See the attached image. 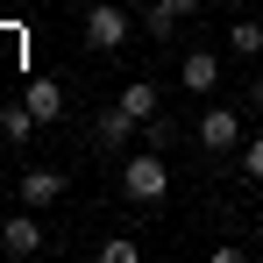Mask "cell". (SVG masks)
<instances>
[{"mask_svg": "<svg viewBox=\"0 0 263 263\" xmlns=\"http://www.w3.org/2000/svg\"><path fill=\"white\" fill-rule=\"evenodd\" d=\"M199 142L220 149V157H242L249 128H242V114H235V107H206V114H199Z\"/></svg>", "mask_w": 263, "mask_h": 263, "instance_id": "277c9868", "label": "cell"}, {"mask_svg": "<svg viewBox=\"0 0 263 263\" xmlns=\"http://www.w3.org/2000/svg\"><path fill=\"white\" fill-rule=\"evenodd\" d=\"M128 36H135L128 7H114V0H92V7H86V50L114 57V50H128Z\"/></svg>", "mask_w": 263, "mask_h": 263, "instance_id": "6da1fadb", "label": "cell"}, {"mask_svg": "<svg viewBox=\"0 0 263 263\" xmlns=\"http://www.w3.org/2000/svg\"><path fill=\"white\" fill-rule=\"evenodd\" d=\"M92 128H100V142H107V149H128L135 135H142V121H135L121 100H114V107H100V121H92Z\"/></svg>", "mask_w": 263, "mask_h": 263, "instance_id": "52a82bcc", "label": "cell"}, {"mask_svg": "<svg viewBox=\"0 0 263 263\" xmlns=\"http://www.w3.org/2000/svg\"><path fill=\"white\" fill-rule=\"evenodd\" d=\"M121 192H128L135 206H157V199L171 192V164H164L157 149H149V157H128V164H121Z\"/></svg>", "mask_w": 263, "mask_h": 263, "instance_id": "7a4b0ae2", "label": "cell"}, {"mask_svg": "<svg viewBox=\"0 0 263 263\" xmlns=\"http://www.w3.org/2000/svg\"><path fill=\"white\" fill-rule=\"evenodd\" d=\"M22 100H29V114H36V121H64V86H57V79H29Z\"/></svg>", "mask_w": 263, "mask_h": 263, "instance_id": "ba28073f", "label": "cell"}, {"mask_svg": "<svg viewBox=\"0 0 263 263\" xmlns=\"http://www.w3.org/2000/svg\"><path fill=\"white\" fill-rule=\"evenodd\" d=\"M36 128H43V121L29 114V100H0V142H29Z\"/></svg>", "mask_w": 263, "mask_h": 263, "instance_id": "9c48e42d", "label": "cell"}, {"mask_svg": "<svg viewBox=\"0 0 263 263\" xmlns=\"http://www.w3.org/2000/svg\"><path fill=\"white\" fill-rule=\"evenodd\" d=\"M100 263H142V249H135L128 235H107L100 242Z\"/></svg>", "mask_w": 263, "mask_h": 263, "instance_id": "4fadbf2b", "label": "cell"}, {"mask_svg": "<svg viewBox=\"0 0 263 263\" xmlns=\"http://www.w3.org/2000/svg\"><path fill=\"white\" fill-rule=\"evenodd\" d=\"M249 228H256V242H263V214H256V220H249Z\"/></svg>", "mask_w": 263, "mask_h": 263, "instance_id": "2e32d148", "label": "cell"}, {"mask_svg": "<svg viewBox=\"0 0 263 263\" xmlns=\"http://www.w3.org/2000/svg\"><path fill=\"white\" fill-rule=\"evenodd\" d=\"M228 50H235V57H256L263 50V22H235V29H228Z\"/></svg>", "mask_w": 263, "mask_h": 263, "instance_id": "7c38bea8", "label": "cell"}, {"mask_svg": "<svg viewBox=\"0 0 263 263\" xmlns=\"http://www.w3.org/2000/svg\"><path fill=\"white\" fill-rule=\"evenodd\" d=\"M192 7H199V0H157V7H149V36H157V43H171V29L192 14Z\"/></svg>", "mask_w": 263, "mask_h": 263, "instance_id": "8fae6325", "label": "cell"}, {"mask_svg": "<svg viewBox=\"0 0 263 263\" xmlns=\"http://www.w3.org/2000/svg\"><path fill=\"white\" fill-rule=\"evenodd\" d=\"M64 192H71V178H64V171H50V164L22 171V206H57Z\"/></svg>", "mask_w": 263, "mask_h": 263, "instance_id": "5b68a950", "label": "cell"}, {"mask_svg": "<svg viewBox=\"0 0 263 263\" xmlns=\"http://www.w3.org/2000/svg\"><path fill=\"white\" fill-rule=\"evenodd\" d=\"M43 249H50V235H43V220H36V206H29V214H7V220H0V256L29 263V256H43Z\"/></svg>", "mask_w": 263, "mask_h": 263, "instance_id": "3957f363", "label": "cell"}, {"mask_svg": "<svg viewBox=\"0 0 263 263\" xmlns=\"http://www.w3.org/2000/svg\"><path fill=\"white\" fill-rule=\"evenodd\" d=\"M114 100H121V107H128V114H135V121H149V114H157V107H164V92H157V86H149V79H128V86H121V92H114Z\"/></svg>", "mask_w": 263, "mask_h": 263, "instance_id": "30bf717a", "label": "cell"}, {"mask_svg": "<svg viewBox=\"0 0 263 263\" xmlns=\"http://www.w3.org/2000/svg\"><path fill=\"white\" fill-rule=\"evenodd\" d=\"M242 178H256V185H263V135L242 142Z\"/></svg>", "mask_w": 263, "mask_h": 263, "instance_id": "5bb4252c", "label": "cell"}, {"mask_svg": "<svg viewBox=\"0 0 263 263\" xmlns=\"http://www.w3.org/2000/svg\"><path fill=\"white\" fill-rule=\"evenodd\" d=\"M178 86L185 92H214L220 86V50H192V57L178 64Z\"/></svg>", "mask_w": 263, "mask_h": 263, "instance_id": "8992f818", "label": "cell"}, {"mask_svg": "<svg viewBox=\"0 0 263 263\" xmlns=\"http://www.w3.org/2000/svg\"><path fill=\"white\" fill-rule=\"evenodd\" d=\"M249 107H256V114H263V79H256V86H249Z\"/></svg>", "mask_w": 263, "mask_h": 263, "instance_id": "9a60e30c", "label": "cell"}]
</instances>
